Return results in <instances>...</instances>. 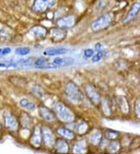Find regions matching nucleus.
<instances>
[{
	"instance_id": "nucleus-1",
	"label": "nucleus",
	"mask_w": 140,
	"mask_h": 154,
	"mask_svg": "<svg viewBox=\"0 0 140 154\" xmlns=\"http://www.w3.org/2000/svg\"><path fill=\"white\" fill-rule=\"evenodd\" d=\"M52 110L55 114L57 119H59L63 123L70 124L75 121L74 112L63 102H54Z\"/></svg>"
},
{
	"instance_id": "nucleus-2",
	"label": "nucleus",
	"mask_w": 140,
	"mask_h": 154,
	"mask_svg": "<svg viewBox=\"0 0 140 154\" xmlns=\"http://www.w3.org/2000/svg\"><path fill=\"white\" fill-rule=\"evenodd\" d=\"M64 90H65V97L69 102L74 104H78L82 101L84 97L83 94L79 87L73 81H69L65 84Z\"/></svg>"
},
{
	"instance_id": "nucleus-3",
	"label": "nucleus",
	"mask_w": 140,
	"mask_h": 154,
	"mask_svg": "<svg viewBox=\"0 0 140 154\" xmlns=\"http://www.w3.org/2000/svg\"><path fill=\"white\" fill-rule=\"evenodd\" d=\"M2 122L4 127L9 132H17L20 127L18 118L10 111H4L2 114Z\"/></svg>"
},
{
	"instance_id": "nucleus-4",
	"label": "nucleus",
	"mask_w": 140,
	"mask_h": 154,
	"mask_svg": "<svg viewBox=\"0 0 140 154\" xmlns=\"http://www.w3.org/2000/svg\"><path fill=\"white\" fill-rule=\"evenodd\" d=\"M112 20H113V16L111 13H105L92 23L90 25V28L93 31H99V30H104L111 23Z\"/></svg>"
},
{
	"instance_id": "nucleus-5",
	"label": "nucleus",
	"mask_w": 140,
	"mask_h": 154,
	"mask_svg": "<svg viewBox=\"0 0 140 154\" xmlns=\"http://www.w3.org/2000/svg\"><path fill=\"white\" fill-rule=\"evenodd\" d=\"M56 0H34L32 5V10L35 13H45L54 6Z\"/></svg>"
},
{
	"instance_id": "nucleus-6",
	"label": "nucleus",
	"mask_w": 140,
	"mask_h": 154,
	"mask_svg": "<svg viewBox=\"0 0 140 154\" xmlns=\"http://www.w3.org/2000/svg\"><path fill=\"white\" fill-rule=\"evenodd\" d=\"M41 135H42V142L46 147L52 148L55 143V135L52 129L48 125L41 127Z\"/></svg>"
},
{
	"instance_id": "nucleus-7",
	"label": "nucleus",
	"mask_w": 140,
	"mask_h": 154,
	"mask_svg": "<svg viewBox=\"0 0 140 154\" xmlns=\"http://www.w3.org/2000/svg\"><path fill=\"white\" fill-rule=\"evenodd\" d=\"M84 93L88 100L93 105H98L101 102V97L97 89L91 84H86L84 86Z\"/></svg>"
},
{
	"instance_id": "nucleus-8",
	"label": "nucleus",
	"mask_w": 140,
	"mask_h": 154,
	"mask_svg": "<svg viewBox=\"0 0 140 154\" xmlns=\"http://www.w3.org/2000/svg\"><path fill=\"white\" fill-rule=\"evenodd\" d=\"M38 113L41 119H43L48 123H53L57 120L56 115L53 110L45 105H41L38 107Z\"/></svg>"
},
{
	"instance_id": "nucleus-9",
	"label": "nucleus",
	"mask_w": 140,
	"mask_h": 154,
	"mask_svg": "<svg viewBox=\"0 0 140 154\" xmlns=\"http://www.w3.org/2000/svg\"><path fill=\"white\" fill-rule=\"evenodd\" d=\"M76 23V17L73 15H66L60 17L56 20V26L61 29H69L73 27Z\"/></svg>"
},
{
	"instance_id": "nucleus-10",
	"label": "nucleus",
	"mask_w": 140,
	"mask_h": 154,
	"mask_svg": "<svg viewBox=\"0 0 140 154\" xmlns=\"http://www.w3.org/2000/svg\"><path fill=\"white\" fill-rule=\"evenodd\" d=\"M30 143V145L34 148L38 149L41 147L42 144V135H41V128L39 125H36L33 128Z\"/></svg>"
},
{
	"instance_id": "nucleus-11",
	"label": "nucleus",
	"mask_w": 140,
	"mask_h": 154,
	"mask_svg": "<svg viewBox=\"0 0 140 154\" xmlns=\"http://www.w3.org/2000/svg\"><path fill=\"white\" fill-rule=\"evenodd\" d=\"M29 34L30 36L34 37L36 39H44L45 38L48 34V30L46 27L41 25H37V26H33L32 28L29 30Z\"/></svg>"
},
{
	"instance_id": "nucleus-12",
	"label": "nucleus",
	"mask_w": 140,
	"mask_h": 154,
	"mask_svg": "<svg viewBox=\"0 0 140 154\" xmlns=\"http://www.w3.org/2000/svg\"><path fill=\"white\" fill-rule=\"evenodd\" d=\"M54 149L55 152L58 154H67L69 152V144L66 139H57L54 145Z\"/></svg>"
},
{
	"instance_id": "nucleus-13",
	"label": "nucleus",
	"mask_w": 140,
	"mask_h": 154,
	"mask_svg": "<svg viewBox=\"0 0 140 154\" xmlns=\"http://www.w3.org/2000/svg\"><path fill=\"white\" fill-rule=\"evenodd\" d=\"M48 34H50L51 38L53 40V42H62L66 38L67 32L64 29H61L59 27H54L51 28L48 31Z\"/></svg>"
},
{
	"instance_id": "nucleus-14",
	"label": "nucleus",
	"mask_w": 140,
	"mask_h": 154,
	"mask_svg": "<svg viewBox=\"0 0 140 154\" xmlns=\"http://www.w3.org/2000/svg\"><path fill=\"white\" fill-rule=\"evenodd\" d=\"M72 152L73 154H86L88 152L87 143L85 139L75 142L73 145Z\"/></svg>"
},
{
	"instance_id": "nucleus-15",
	"label": "nucleus",
	"mask_w": 140,
	"mask_h": 154,
	"mask_svg": "<svg viewBox=\"0 0 140 154\" xmlns=\"http://www.w3.org/2000/svg\"><path fill=\"white\" fill-rule=\"evenodd\" d=\"M56 133L60 135L61 137L63 138L66 140H73L76 137L75 132L70 128L64 127V126H58L55 130Z\"/></svg>"
},
{
	"instance_id": "nucleus-16",
	"label": "nucleus",
	"mask_w": 140,
	"mask_h": 154,
	"mask_svg": "<svg viewBox=\"0 0 140 154\" xmlns=\"http://www.w3.org/2000/svg\"><path fill=\"white\" fill-rule=\"evenodd\" d=\"M18 120L19 123H20V125L22 126L23 128L30 129L32 126H33V120H32L31 117L27 113H21L20 115V117H19Z\"/></svg>"
},
{
	"instance_id": "nucleus-17",
	"label": "nucleus",
	"mask_w": 140,
	"mask_h": 154,
	"mask_svg": "<svg viewBox=\"0 0 140 154\" xmlns=\"http://www.w3.org/2000/svg\"><path fill=\"white\" fill-rule=\"evenodd\" d=\"M74 126V129L76 130V132L79 134V135H84L88 132L89 129V125L87 124V122H84V121H78L77 122H72Z\"/></svg>"
},
{
	"instance_id": "nucleus-18",
	"label": "nucleus",
	"mask_w": 140,
	"mask_h": 154,
	"mask_svg": "<svg viewBox=\"0 0 140 154\" xmlns=\"http://www.w3.org/2000/svg\"><path fill=\"white\" fill-rule=\"evenodd\" d=\"M68 49L64 47L60 48H48L44 51V55H48V56H55V55H64L67 52Z\"/></svg>"
},
{
	"instance_id": "nucleus-19",
	"label": "nucleus",
	"mask_w": 140,
	"mask_h": 154,
	"mask_svg": "<svg viewBox=\"0 0 140 154\" xmlns=\"http://www.w3.org/2000/svg\"><path fill=\"white\" fill-rule=\"evenodd\" d=\"M116 100H117L118 107L120 108L121 112L124 114H128L130 111V106H129L127 98L124 96H118Z\"/></svg>"
},
{
	"instance_id": "nucleus-20",
	"label": "nucleus",
	"mask_w": 140,
	"mask_h": 154,
	"mask_svg": "<svg viewBox=\"0 0 140 154\" xmlns=\"http://www.w3.org/2000/svg\"><path fill=\"white\" fill-rule=\"evenodd\" d=\"M140 10V3L139 2H135L132 6H131L130 10H129V13H127V15L125 17V18L124 19V22L127 23L129 22L130 20L134 18L135 16L138 13Z\"/></svg>"
},
{
	"instance_id": "nucleus-21",
	"label": "nucleus",
	"mask_w": 140,
	"mask_h": 154,
	"mask_svg": "<svg viewBox=\"0 0 140 154\" xmlns=\"http://www.w3.org/2000/svg\"><path fill=\"white\" fill-rule=\"evenodd\" d=\"M90 144L93 146H99L102 140V132L100 130H95L93 131L90 135H89V139H88Z\"/></svg>"
},
{
	"instance_id": "nucleus-22",
	"label": "nucleus",
	"mask_w": 140,
	"mask_h": 154,
	"mask_svg": "<svg viewBox=\"0 0 140 154\" xmlns=\"http://www.w3.org/2000/svg\"><path fill=\"white\" fill-rule=\"evenodd\" d=\"M19 105L22 108H25L29 111H34L36 110V104L27 99V98H22L19 101Z\"/></svg>"
},
{
	"instance_id": "nucleus-23",
	"label": "nucleus",
	"mask_w": 140,
	"mask_h": 154,
	"mask_svg": "<svg viewBox=\"0 0 140 154\" xmlns=\"http://www.w3.org/2000/svg\"><path fill=\"white\" fill-rule=\"evenodd\" d=\"M101 109H102L103 113L107 116H109L111 114V108H110V101L107 98H101Z\"/></svg>"
},
{
	"instance_id": "nucleus-24",
	"label": "nucleus",
	"mask_w": 140,
	"mask_h": 154,
	"mask_svg": "<svg viewBox=\"0 0 140 154\" xmlns=\"http://www.w3.org/2000/svg\"><path fill=\"white\" fill-rule=\"evenodd\" d=\"M74 63V59L72 58H55L53 60V64L58 66H69Z\"/></svg>"
},
{
	"instance_id": "nucleus-25",
	"label": "nucleus",
	"mask_w": 140,
	"mask_h": 154,
	"mask_svg": "<svg viewBox=\"0 0 140 154\" xmlns=\"http://www.w3.org/2000/svg\"><path fill=\"white\" fill-rule=\"evenodd\" d=\"M120 148H121V144H120L119 142L114 140V141L109 143L108 146H107L106 149L107 152H110V153H116L119 151Z\"/></svg>"
},
{
	"instance_id": "nucleus-26",
	"label": "nucleus",
	"mask_w": 140,
	"mask_h": 154,
	"mask_svg": "<svg viewBox=\"0 0 140 154\" xmlns=\"http://www.w3.org/2000/svg\"><path fill=\"white\" fill-rule=\"evenodd\" d=\"M104 136L105 139L109 141H114L119 137V132L112 129H107L104 132Z\"/></svg>"
},
{
	"instance_id": "nucleus-27",
	"label": "nucleus",
	"mask_w": 140,
	"mask_h": 154,
	"mask_svg": "<svg viewBox=\"0 0 140 154\" xmlns=\"http://www.w3.org/2000/svg\"><path fill=\"white\" fill-rule=\"evenodd\" d=\"M30 51V48L28 47H19L16 48L15 53L17 55H20V56H25L28 55Z\"/></svg>"
},
{
	"instance_id": "nucleus-28",
	"label": "nucleus",
	"mask_w": 140,
	"mask_h": 154,
	"mask_svg": "<svg viewBox=\"0 0 140 154\" xmlns=\"http://www.w3.org/2000/svg\"><path fill=\"white\" fill-rule=\"evenodd\" d=\"M104 56V51L101 50L99 51H96V53H94V55L92 56L91 61L93 63H96V62H98L101 60L103 58V57Z\"/></svg>"
},
{
	"instance_id": "nucleus-29",
	"label": "nucleus",
	"mask_w": 140,
	"mask_h": 154,
	"mask_svg": "<svg viewBox=\"0 0 140 154\" xmlns=\"http://www.w3.org/2000/svg\"><path fill=\"white\" fill-rule=\"evenodd\" d=\"M31 91L37 97H43L44 95H45L43 89H41V87H38V86H36V85L32 87Z\"/></svg>"
},
{
	"instance_id": "nucleus-30",
	"label": "nucleus",
	"mask_w": 140,
	"mask_h": 154,
	"mask_svg": "<svg viewBox=\"0 0 140 154\" xmlns=\"http://www.w3.org/2000/svg\"><path fill=\"white\" fill-rule=\"evenodd\" d=\"M107 0H99L98 2H97L95 6V11L100 12L101 10H103L107 5Z\"/></svg>"
},
{
	"instance_id": "nucleus-31",
	"label": "nucleus",
	"mask_w": 140,
	"mask_h": 154,
	"mask_svg": "<svg viewBox=\"0 0 140 154\" xmlns=\"http://www.w3.org/2000/svg\"><path fill=\"white\" fill-rule=\"evenodd\" d=\"M48 58H38L37 59H36L35 62H34V65L37 67H39V66H44L46 63H48Z\"/></svg>"
},
{
	"instance_id": "nucleus-32",
	"label": "nucleus",
	"mask_w": 140,
	"mask_h": 154,
	"mask_svg": "<svg viewBox=\"0 0 140 154\" xmlns=\"http://www.w3.org/2000/svg\"><path fill=\"white\" fill-rule=\"evenodd\" d=\"M95 53V51L93 49L91 48H86L85 51H83V57L85 58H92L93 55Z\"/></svg>"
},
{
	"instance_id": "nucleus-33",
	"label": "nucleus",
	"mask_w": 140,
	"mask_h": 154,
	"mask_svg": "<svg viewBox=\"0 0 140 154\" xmlns=\"http://www.w3.org/2000/svg\"><path fill=\"white\" fill-rule=\"evenodd\" d=\"M135 111L137 116L140 118V99H137L135 103Z\"/></svg>"
},
{
	"instance_id": "nucleus-34",
	"label": "nucleus",
	"mask_w": 140,
	"mask_h": 154,
	"mask_svg": "<svg viewBox=\"0 0 140 154\" xmlns=\"http://www.w3.org/2000/svg\"><path fill=\"white\" fill-rule=\"evenodd\" d=\"M31 61L32 58H24V59H20V60L18 62V63L20 65H29L30 63H31Z\"/></svg>"
},
{
	"instance_id": "nucleus-35",
	"label": "nucleus",
	"mask_w": 140,
	"mask_h": 154,
	"mask_svg": "<svg viewBox=\"0 0 140 154\" xmlns=\"http://www.w3.org/2000/svg\"><path fill=\"white\" fill-rule=\"evenodd\" d=\"M12 49L10 48H2V55H9V53L11 52Z\"/></svg>"
},
{
	"instance_id": "nucleus-36",
	"label": "nucleus",
	"mask_w": 140,
	"mask_h": 154,
	"mask_svg": "<svg viewBox=\"0 0 140 154\" xmlns=\"http://www.w3.org/2000/svg\"><path fill=\"white\" fill-rule=\"evenodd\" d=\"M103 50V46L101 43H97L95 45V51H99Z\"/></svg>"
},
{
	"instance_id": "nucleus-37",
	"label": "nucleus",
	"mask_w": 140,
	"mask_h": 154,
	"mask_svg": "<svg viewBox=\"0 0 140 154\" xmlns=\"http://www.w3.org/2000/svg\"><path fill=\"white\" fill-rule=\"evenodd\" d=\"M8 67V66L5 63H2V62H0V68H6Z\"/></svg>"
},
{
	"instance_id": "nucleus-38",
	"label": "nucleus",
	"mask_w": 140,
	"mask_h": 154,
	"mask_svg": "<svg viewBox=\"0 0 140 154\" xmlns=\"http://www.w3.org/2000/svg\"><path fill=\"white\" fill-rule=\"evenodd\" d=\"M2 48H0V55H2Z\"/></svg>"
},
{
	"instance_id": "nucleus-39",
	"label": "nucleus",
	"mask_w": 140,
	"mask_h": 154,
	"mask_svg": "<svg viewBox=\"0 0 140 154\" xmlns=\"http://www.w3.org/2000/svg\"><path fill=\"white\" fill-rule=\"evenodd\" d=\"M2 128V124H1V122H0V129Z\"/></svg>"
}]
</instances>
